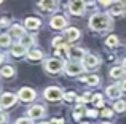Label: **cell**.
Here are the masks:
<instances>
[{
	"label": "cell",
	"mask_w": 126,
	"mask_h": 124,
	"mask_svg": "<svg viewBox=\"0 0 126 124\" xmlns=\"http://www.w3.org/2000/svg\"><path fill=\"white\" fill-rule=\"evenodd\" d=\"M62 45H65V41H64V38H62V37H56V38H53V46H54V48L62 46Z\"/></svg>",
	"instance_id": "32"
},
{
	"label": "cell",
	"mask_w": 126,
	"mask_h": 124,
	"mask_svg": "<svg viewBox=\"0 0 126 124\" xmlns=\"http://www.w3.org/2000/svg\"><path fill=\"white\" fill-rule=\"evenodd\" d=\"M38 6H40V10H43V11H46V13L54 11V10L58 8V0H40V2H38Z\"/></svg>",
	"instance_id": "12"
},
{
	"label": "cell",
	"mask_w": 126,
	"mask_h": 124,
	"mask_svg": "<svg viewBox=\"0 0 126 124\" xmlns=\"http://www.w3.org/2000/svg\"><path fill=\"white\" fill-rule=\"evenodd\" d=\"M3 61H5V56H3V54H0V64H2Z\"/></svg>",
	"instance_id": "42"
},
{
	"label": "cell",
	"mask_w": 126,
	"mask_h": 124,
	"mask_svg": "<svg viewBox=\"0 0 126 124\" xmlns=\"http://www.w3.org/2000/svg\"><path fill=\"white\" fill-rule=\"evenodd\" d=\"M24 25L29 29V30H37V29L42 25V21L38 18H27L24 21Z\"/></svg>",
	"instance_id": "15"
},
{
	"label": "cell",
	"mask_w": 126,
	"mask_h": 124,
	"mask_svg": "<svg viewBox=\"0 0 126 124\" xmlns=\"http://www.w3.org/2000/svg\"><path fill=\"white\" fill-rule=\"evenodd\" d=\"M54 56L56 57H69V45L65 43V45H62V46H58V48H54Z\"/></svg>",
	"instance_id": "19"
},
{
	"label": "cell",
	"mask_w": 126,
	"mask_h": 124,
	"mask_svg": "<svg viewBox=\"0 0 126 124\" xmlns=\"http://www.w3.org/2000/svg\"><path fill=\"white\" fill-rule=\"evenodd\" d=\"M81 124H89V123H81Z\"/></svg>",
	"instance_id": "47"
},
{
	"label": "cell",
	"mask_w": 126,
	"mask_h": 124,
	"mask_svg": "<svg viewBox=\"0 0 126 124\" xmlns=\"http://www.w3.org/2000/svg\"><path fill=\"white\" fill-rule=\"evenodd\" d=\"M15 124H32V121H31V118H19V119H16Z\"/></svg>",
	"instance_id": "34"
},
{
	"label": "cell",
	"mask_w": 126,
	"mask_h": 124,
	"mask_svg": "<svg viewBox=\"0 0 126 124\" xmlns=\"http://www.w3.org/2000/svg\"><path fill=\"white\" fill-rule=\"evenodd\" d=\"M74 2H81V3H83V0H74Z\"/></svg>",
	"instance_id": "44"
},
{
	"label": "cell",
	"mask_w": 126,
	"mask_h": 124,
	"mask_svg": "<svg viewBox=\"0 0 126 124\" xmlns=\"http://www.w3.org/2000/svg\"><path fill=\"white\" fill-rule=\"evenodd\" d=\"M113 112H117V113H125L126 112V102L125 100L118 99L117 102L113 103Z\"/></svg>",
	"instance_id": "24"
},
{
	"label": "cell",
	"mask_w": 126,
	"mask_h": 124,
	"mask_svg": "<svg viewBox=\"0 0 126 124\" xmlns=\"http://www.w3.org/2000/svg\"><path fill=\"white\" fill-rule=\"evenodd\" d=\"M10 54H11L13 57H22L24 54H27V48H26L24 45H21V43H16V45H13Z\"/></svg>",
	"instance_id": "13"
},
{
	"label": "cell",
	"mask_w": 126,
	"mask_h": 124,
	"mask_svg": "<svg viewBox=\"0 0 126 124\" xmlns=\"http://www.w3.org/2000/svg\"><path fill=\"white\" fill-rule=\"evenodd\" d=\"M97 2H99V5H101V6H110L113 0H97Z\"/></svg>",
	"instance_id": "35"
},
{
	"label": "cell",
	"mask_w": 126,
	"mask_h": 124,
	"mask_svg": "<svg viewBox=\"0 0 126 124\" xmlns=\"http://www.w3.org/2000/svg\"><path fill=\"white\" fill-rule=\"evenodd\" d=\"M118 43H120V40H118L117 35H109V37L105 38V45H107L109 48H117Z\"/></svg>",
	"instance_id": "23"
},
{
	"label": "cell",
	"mask_w": 126,
	"mask_h": 124,
	"mask_svg": "<svg viewBox=\"0 0 126 124\" xmlns=\"http://www.w3.org/2000/svg\"><path fill=\"white\" fill-rule=\"evenodd\" d=\"M16 100H18V94L15 96L13 92H3L0 96V107L2 108H10L16 103Z\"/></svg>",
	"instance_id": "5"
},
{
	"label": "cell",
	"mask_w": 126,
	"mask_h": 124,
	"mask_svg": "<svg viewBox=\"0 0 126 124\" xmlns=\"http://www.w3.org/2000/svg\"><path fill=\"white\" fill-rule=\"evenodd\" d=\"M18 99L21 100V102H26V103L34 102V100L37 99V92H35L32 87H22L18 92Z\"/></svg>",
	"instance_id": "4"
},
{
	"label": "cell",
	"mask_w": 126,
	"mask_h": 124,
	"mask_svg": "<svg viewBox=\"0 0 126 124\" xmlns=\"http://www.w3.org/2000/svg\"><path fill=\"white\" fill-rule=\"evenodd\" d=\"M10 45H11V35L10 34H2L0 35V46L6 48V46H10Z\"/></svg>",
	"instance_id": "25"
},
{
	"label": "cell",
	"mask_w": 126,
	"mask_h": 124,
	"mask_svg": "<svg viewBox=\"0 0 126 124\" xmlns=\"http://www.w3.org/2000/svg\"><path fill=\"white\" fill-rule=\"evenodd\" d=\"M11 35L13 37H16V38H22L24 37V27H21V25H18V24H15L11 27Z\"/></svg>",
	"instance_id": "22"
},
{
	"label": "cell",
	"mask_w": 126,
	"mask_h": 124,
	"mask_svg": "<svg viewBox=\"0 0 126 124\" xmlns=\"http://www.w3.org/2000/svg\"><path fill=\"white\" fill-rule=\"evenodd\" d=\"M117 5H120V6H126V0H117Z\"/></svg>",
	"instance_id": "40"
},
{
	"label": "cell",
	"mask_w": 126,
	"mask_h": 124,
	"mask_svg": "<svg viewBox=\"0 0 126 124\" xmlns=\"http://www.w3.org/2000/svg\"><path fill=\"white\" fill-rule=\"evenodd\" d=\"M78 102H80V103H86V102H93V96H91V94H89V92H85L83 94V96H81V97H78Z\"/></svg>",
	"instance_id": "29"
},
{
	"label": "cell",
	"mask_w": 126,
	"mask_h": 124,
	"mask_svg": "<svg viewBox=\"0 0 126 124\" xmlns=\"http://www.w3.org/2000/svg\"><path fill=\"white\" fill-rule=\"evenodd\" d=\"M0 123H6V115L0 113Z\"/></svg>",
	"instance_id": "39"
},
{
	"label": "cell",
	"mask_w": 126,
	"mask_h": 124,
	"mask_svg": "<svg viewBox=\"0 0 126 124\" xmlns=\"http://www.w3.org/2000/svg\"><path fill=\"white\" fill-rule=\"evenodd\" d=\"M78 97H77V94L74 92V91H69V92H65L64 94V100L65 102H74V100H77Z\"/></svg>",
	"instance_id": "27"
},
{
	"label": "cell",
	"mask_w": 126,
	"mask_h": 124,
	"mask_svg": "<svg viewBox=\"0 0 126 124\" xmlns=\"http://www.w3.org/2000/svg\"><path fill=\"white\" fill-rule=\"evenodd\" d=\"M40 124H51V123H40Z\"/></svg>",
	"instance_id": "45"
},
{
	"label": "cell",
	"mask_w": 126,
	"mask_h": 124,
	"mask_svg": "<svg viewBox=\"0 0 126 124\" xmlns=\"http://www.w3.org/2000/svg\"><path fill=\"white\" fill-rule=\"evenodd\" d=\"M2 2H3V0H0V3H2Z\"/></svg>",
	"instance_id": "49"
},
{
	"label": "cell",
	"mask_w": 126,
	"mask_h": 124,
	"mask_svg": "<svg viewBox=\"0 0 126 124\" xmlns=\"http://www.w3.org/2000/svg\"><path fill=\"white\" fill-rule=\"evenodd\" d=\"M65 38H67L69 41H77L78 38H80V30L75 29V27L65 29Z\"/></svg>",
	"instance_id": "16"
},
{
	"label": "cell",
	"mask_w": 126,
	"mask_h": 124,
	"mask_svg": "<svg viewBox=\"0 0 126 124\" xmlns=\"http://www.w3.org/2000/svg\"><path fill=\"white\" fill-rule=\"evenodd\" d=\"M8 24H10L8 19H3V21H0V25H2V27H3V25H8Z\"/></svg>",
	"instance_id": "41"
},
{
	"label": "cell",
	"mask_w": 126,
	"mask_h": 124,
	"mask_svg": "<svg viewBox=\"0 0 126 124\" xmlns=\"http://www.w3.org/2000/svg\"><path fill=\"white\" fill-rule=\"evenodd\" d=\"M83 112H85V110H83V107H81V105H78V107H77V110L74 112V119H75V121H78V119H80L81 116H83Z\"/></svg>",
	"instance_id": "31"
},
{
	"label": "cell",
	"mask_w": 126,
	"mask_h": 124,
	"mask_svg": "<svg viewBox=\"0 0 126 124\" xmlns=\"http://www.w3.org/2000/svg\"><path fill=\"white\" fill-rule=\"evenodd\" d=\"M27 59L29 61H42L43 59V53L40 50H32V51H29L27 53Z\"/></svg>",
	"instance_id": "21"
},
{
	"label": "cell",
	"mask_w": 126,
	"mask_h": 124,
	"mask_svg": "<svg viewBox=\"0 0 126 124\" xmlns=\"http://www.w3.org/2000/svg\"><path fill=\"white\" fill-rule=\"evenodd\" d=\"M93 103H94L96 107H102L104 105V99H102L101 94H94V96H93Z\"/></svg>",
	"instance_id": "28"
},
{
	"label": "cell",
	"mask_w": 126,
	"mask_h": 124,
	"mask_svg": "<svg viewBox=\"0 0 126 124\" xmlns=\"http://www.w3.org/2000/svg\"><path fill=\"white\" fill-rule=\"evenodd\" d=\"M86 116H89V118H96V116H97V112H96V110H86Z\"/></svg>",
	"instance_id": "36"
},
{
	"label": "cell",
	"mask_w": 126,
	"mask_h": 124,
	"mask_svg": "<svg viewBox=\"0 0 126 124\" xmlns=\"http://www.w3.org/2000/svg\"><path fill=\"white\" fill-rule=\"evenodd\" d=\"M83 68H85L83 64H80L78 61H72L69 64H65V73L70 75V76H77L83 72Z\"/></svg>",
	"instance_id": "6"
},
{
	"label": "cell",
	"mask_w": 126,
	"mask_h": 124,
	"mask_svg": "<svg viewBox=\"0 0 126 124\" xmlns=\"http://www.w3.org/2000/svg\"><path fill=\"white\" fill-rule=\"evenodd\" d=\"M85 56H86V51L83 50V48H75V46H72L70 50H69V57H72V59H75V61L83 59Z\"/></svg>",
	"instance_id": "14"
},
{
	"label": "cell",
	"mask_w": 126,
	"mask_h": 124,
	"mask_svg": "<svg viewBox=\"0 0 126 124\" xmlns=\"http://www.w3.org/2000/svg\"><path fill=\"white\" fill-rule=\"evenodd\" d=\"M81 64H83L85 70H93V68L99 67L101 61H99V57L94 56V54H86L83 59H81Z\"/></svg>",
	"instance_id": "7"
},
{
	"label": "cell",
	"mask_w": 126,
	"mask_h": 124,
	"mask_svg": "<svg viewBox=\"0 0 126 124\" xmlns=\"http://www.w3.org/2000/svg\"><path fill=\"white\" fill-rule=\"evenodd\" d=\"M89 29L96 32H105V30H110L112 29V19L109 14H104V13H96L89 18L88 22Z\"/></svg>",
	"instance_id": "1"
},
{
	"label": "cell",
	"mask_w": 126,
	"mask_h": 124,
	"mask_svg": "<svg viewBox=\"0 0 126 124\" xmlns=\"http://www.w3.org/2000/svg\"><path fill=\"white\" fill-rule=\"evenodd\" d=\"M110 14L112 16H120V14H123V6H120V5L112 6V8H110Z\"/></svg>",
	"instance_id": "30"
},
{
	"label": "cell",
	"mask_w": 126,
	"mask_h": 124,
	"mask_svg": "<svg viewBox=\"0 0 126 124\" xmlns=\"http://www.w3.org/2000/svg\"><path fill=\"white\" fill-rule=\"evenodd\" d=\"M101 115L104 116V118H112V116H113V110H110V108H102Z\"/></svg>",
	"instance_id": "33"
},
{
	"label": "cell",
	"mask_w": 126,
	"mask_h": 124,
	"mask_svg": "<svg viewBox=\"0 0 126 124\" xmlns=\"http://www.w3.org/2000/svg\"><path fill=\"white\" fill-rule=\"evenodd\" d=\"M43 97H45L48 102H59L61 99H64V92H62L59 87H56V86H49V87L45 89Z\"/></svg>",
	"instance_id": "3"
},
{
	"label": "cell",
	"mask_w": 126,
	"mask_h": 124,
	"mask_svg": "<svg viewBox=\"0 0 126 124\" xmlns=\"http://www.w3.org/2000/svg\"><path fill=\"white\" fill-rule=\"evenodd\" d=\"M69 11H70L74 16H81L85 13V3L74 2V0H72V2L69 3Z\"/></svg>",
	"instance_id": "9"
},
{
	"label": "cell",
	"mask_w": 126,
	"mask_h": 124,
	"mask_svg": "<svg viewBox=\"0 0 126 124\" xmlns=\"http://www.w3.org/2000/svg\"><path fill=\"white\" fill-rule=\"evenodd\" d=\"M121 92H123V91H121V87H120V86H117V84L107 86V89H105V96L110 97V99H113V100H118V99H120Z\"/></svg>",
	"instance_id": "10"
},
{
	"label": "cell",
	"mask_w": 126,
	"mask_h": 124,
	"mask_svg": "<svg viewBox=\"0 0 126 124\" xmlns=\"http://www.w3.org/2000/svg\"><path fill=\"white\" fill-rule=\"evenodd\" d=\"M64 62L61 59H58V57H51V59H48L45 62V70L48 72L49 75H59L62 70H64Z\"/></svg>",
	"instance_id": "2"
},
{
	"label": "cell",
	"mask_w": 126,
	"mask_h": 124,
	"mask_svg": "<svg viewBox=\"0 0 126 124\" xmlns=\"http://www.w3.org/2000/svg\"><path fill=\"white\" fill-rule=\"evenodd\" d=\"M15 75H16V70L11 65H5V67H2V70H0V76L2 78H13Z\"/></svg>",
	"instance_id": "20"
},
{
	"label": "cell",
	"mask_w": 126,
	"mask_h": 124,
	"mask_svg": "<svg viewBox=\"0 0 126 124\" xmlns=\"http://www.w3.org/2000/svg\"><path fill=\"white\" fill-rule=\"evenodd\" d=\"M125 73H126V68L121 65V67H112V70H110V76L113 78V80H120V78H123L125 76Z\"/></svg>",
	"instance_id": "17"
},
{
	"label": "cell",
	"mask_w": 126,
	"mask_h": 124,
	"mask_svg": "<svg viewBox=\"0 0 126 124\" xmlns=\"http://www.w3.org/2000/svg\"><path fill=\"white\" fill-rule=\"evenodd\" d=\"M49 25H51L53 29H65V25H67V18H64V16H53L51 21H49Z\"/></svg>",
	"instance_id": "11"
},
{
	"label": "cell",
	"mask_w": 126,
	"mask_h": 124,
	"mask_svg": "<svg viewBox=\"0 0 126 124\" xmlns=\"http://www.w3.org/2000/svg\"><path fill=\"white\" fill-rule=\"evenodd\" d=\"M51 124H64V119H62V118H53Z\"/></svg>",
	"instance_id": "37"
},
{
	"label": "cell",
	"mask_w": 126,
	"mask_h": 124,
	"mask_svg": "<svg viewBox=\"0 0 126 124\" xmlns=\"http://www.w3.org/2000/svg\"><path fill=\"white\" fill-rule=\"evenodd\" d=\"M123 67L126 68V57H125V59H123Z\"/></svg>",
	"instance_id": "43"
},
{
	"label": "cell",
	"mask_w": 126,
	"mask_h": 124,
	"mask_svg": "<svg viewBox=\"0 0 126 124\" xmlns=\"http://www.w3.org/2000/svg\"><path fill=\"white\" fill-rule=\"evenodd\" d=\"M45 113H46V110H45V107L43 105H32L31 108L27 110V118H31V119H40L45 116Z\"/></svg>",
	"instance_id": "8"
},
{
	"label": "cell",
	"mask_w": 126,
	"mask_h": 124,
	"mask_svg": "<svg viewBox=\"0 0 126 124\" xmlns=\"http://www.w3.org/2000/svg\"><path fill=\"white\" fill-rule=\"evenodd\" d=\"M35 43V38L32 37V35H24V37L21 38V45H24L26 48H29V46H32V45Z\"/></svg>",
	"instance_id": "26"
},
{
	"label": "cell",
	"mask_w": 126,
	"mask_h": 124,
	"mask_svg": "<svg viewBox=\"0 0 126 124\" xmlns=\"http://www.w3.org/2000/svg\"><path fill=\"white\" fill-rule=\"evenodd\" d=\"M120 87H121V91H123V92H126V80H123L120 83Z\"/></svg>",
	"instance_id": "38"
},
{
	"label": "cell",
	"mask_w": 126,
	"mask_h": 124,
	"mask_svg": "<svg viewBox=\"0 0 126 124\" xmlns=\"http://www.w3.org/2000/svg\"><path fill=\"white\" fill-rule=\"evenodd\" d=\"M102 124H110V123H102Z\"/></svg>",
	"instance_id": "46"
},
{
	"label": "cell",
	"mask_w": 126,
	"mask_h": 124,
	"mask_svg": "<svg viewBox=\"0 0 126 124\" xmlns=\"http://www.w3.org/2000/svg\"><path fill=\"white\" fill-rule=\"evenodd\" d=\"M125 13H126V6H125Z\"/></svg>",
	"instance_id": "48"
},
{
	"label": "cell",
	"mask_w": 126,
	"mask_h": 124,
	"mask_svg": "<svg viewBox=\"0 0 126 124\" xmlns=\"http://www.w3.org/2000/svg\"><path fill=\"white\" fill-rule=\"evenodd\" d=\"M80 80L83 81V83L89 84V86H97L101 78H99L97 75H86V76H80Z\"/></svg>",
	"instance_id": "18"
}]
</instances>
